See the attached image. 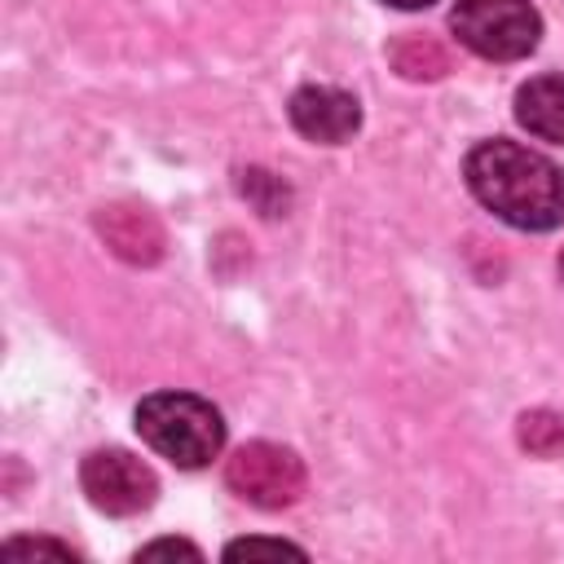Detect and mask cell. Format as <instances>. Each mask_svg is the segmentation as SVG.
<instances>
[{
  "mask_svg": "<svg viewBox=\"0 0 564 564\" xmlns=\"http://www.w3.org/2000/svg\"><path fill=\"white\" fill-rule=\"evenodd\" d=\"M463 181L480 207L516 229L546 234L564 220V172L520 141L494 137L471 145L463 159Z\"/></svg>",
  "mask_w": 564,
  "mask_h": 564,
  "instance_id": "obj_1",
  "label": "cell"
},
{
  "mask_svg": "<svg viewBox=\"0 0 564 564\" xmlns=\"http://www.w3.org/2000/svg\"><path fill=\"white\" fill-rule=\"evenodd\" d=\"M137 432L154 454L185 471L207 467L225 449L220 410L194 392H150L137 405Z\"/></svg>",
  "mask_w": 564,
  "mask_h": 564,
  "instance_id": "obj_2",
  "label": "cell"
},
{
  "mask_svg": "<svg viewBox=\"0 0 564 564\" xmlns=\"http://www.w3.org/2000/svg\"><path fill=\"white\" fill-rule=\"evenodd\" d=\"M449 31L485 62H520L542 40V18L529 0H454Z\"/></svg>",
  "mask_w": 564,
  "mask_h": 564,
  "instance_id": "obj_3",
  "label": "cell"
},
{
  "mask_svg": "<svg viewBox=\"0 0 564 564\" xmlns=\"http://www.w3.org/2000/svg\"><path fill=\"white\" fill-rule=\"evenodd\" d=\"M225 485L260 511H282V507L300 502L308 476H304V463L295 449L273 445V441H247L229 454Z\"/></svg>",
  "mask_w": 564,
  "mask_h": 564,
  "instance_id": "obj_4",
  "label": "cell"
},
{
  "mask_svg": "<svg viewBox=\"0 0 564 564\" xmlns=\"http://www.w3.org/2000/svg\"><path fill=\"white\" fill-rule=\"evenodd\" d=\"M79 485L88 494V502L106 516H141L154 494H159V476L128 449H93L79 463Z\"/></svg>",
  "mask_w": 564,
  "mask_h": 564,
  "instance_id": "obj_5",
  "label": "cell"
},
{
  "mask_svg": "<svg viewBox=\"0 0 564 564\" xmlns=\"http://www.w3.org/2000/svg\"><path fill=\"white\" fill-rule=\"evenodd\" d=\"M286 119L304 141L344 145L361 128V101L335 84H304L286 101Z\"/></svg>",
  "mask_w": 564,
  "mask_h": 564,
  "instance_id": "obj_6",
  "label": "cell"
},
{
  "mask_svg": "<svg viewBox=\"0 0 564 564\" xmlns=\"http://www.w3.org/2000/svg\"><path fill=\"white\" fill-rule=\"evenodd\" d=\"M93 229L97 238L110 247V256L128 260V264H159L167 251V234L159 225V216L141 203H106L93 212Z\"/></svg>",
  "mask_w": 564,
  "mask_h": 564,
  "instance_id": "obj_7",
  "label": "cell"
},
{
  "mask_svg": "<svg viewBox=\"0 0 564 564\" xmlns=\"http://www.w3.org/2000/svg\"><path fill=\"white\" fill-rule=\"evenodd\" d=\"M516 119L529 137L564 145V75H533L516 88Z\"/></svg>",
  "mask_w": 564,
  "mask_h": 564,
  "instance_id": "obj_8",
  "label": "cell"
},
{
  "mask_svg": "<svg viewBox=\"0 0 564 564\" xmlns=\"http://www.w3.org/2000/svg\"><path fill=\"white\" fill-rule=\"evenodd\" d=\"M388 57H392V70L401 75V79H441L445 70H449V53H445V44H436L432 35H401L392 48H388Z\"/></svg>",
  "mask_w": 564,
  "mask_h": 564,
  "instance_id": "obj_9",
  "label": "cell"
},
{
  "mask_svg": "<svg viewBox=\"0 0 564 564\" xmlns=\"http://www.w3.org/2000/svg\"><path fill=\"white\" fill-rule=\"evenodd\" d=\"M516 436H520V445L533 458H560L564 454V419L555 410H529V414H520Z\"/></svg>",
  "mask_w": 564,
  "mask_h": 564,
  "instance_id": "obj_10",
  "label": "cell"
},
{
  "mask_svg": "<svg viewBox=\"0 0 564 564\" xmlns=\"http://www.w3.org/2000/svg\"><path fill=\"white\" fill-rule=\"evenodd\" d=\"M238 189H242V198H251V207H256L260 216H286V207H291L286 181H278V176L264 172V167H242V172H238Z\"/></svg>",
  "mask_w": 564,
  "mask_h": 564,
  "instance_id": "obj_11",
  "label": "cell"
},
{
  "mask_svg": "<svg viewBox=\"0 0 564 564\" xmlns=\"http://www.w3.org/2000/svg\"><path fill=\"white\" fill-rule=\"evenodd\" d=\"M238 555H295V560H304V546L282 542V538H238L225 546V560H238Z\"/></svg>",
  "mask_w": 564,
  "mask_h": 564,
  "instance_id": "obj_12",
  "label": "cell"
},
{
  "mask_svg": "<svg viewBox=\"0 0 564 564\" xmlns=\"http://www.w3.org/2000/svg\"><path fill=\"white\" fill-rule=\"evenodd\" d=\"M4 555H57V560H75L70 546L48 542V538H13V542H4Z\"/></svg>",
  "mask_w": 564,
  "mask_h": 564,
  "instance_id": "obj_13",
  "label": "cell"
},
{
  "mask_svg": "<svg viewBox=\"0 0 564 564\" xmlns=\"http://www.w3.org/2000/svg\"><path fill=\"white\" fill-rule=\"evenodd\" d=\"M154 555H185V560H203V551L194 542H181V538H159L150 546L137 551V560H154Z\"/></svg>",
  "mask_w": 564,
  "mask_h": 564,
  "instance_id": "obj_14",
  "label": "cell"
},
{
  "mask_svg": "<svg viewBox=\"0 0 564 564\" xmlns=\"http://www.w3.org/2000/svg\"><path fill=\"white\" fill-rule=\"evenodd\" d=\"M383 4H392V9H427L436 0H383Z\"/></svg>",
  "mask_w": 564,
  "mask_h": 564,
  "instance_id": "obj_15",
  "label": "cell"
},
{
  "mask_svg": "<svg viewBox=\"0 0 564 564\" xmlns=\"http://www.w3.org/2000/svg\"><path fill=\"white\" fill-rule=\"evenodd\" d=\"M560 278H564V251H560Z\"/></svg>",
  "mask_w": 564,
  "mask_h": 564,
  "instance_id": "obj_16",
  "label": "cell"
}]
</instances>
